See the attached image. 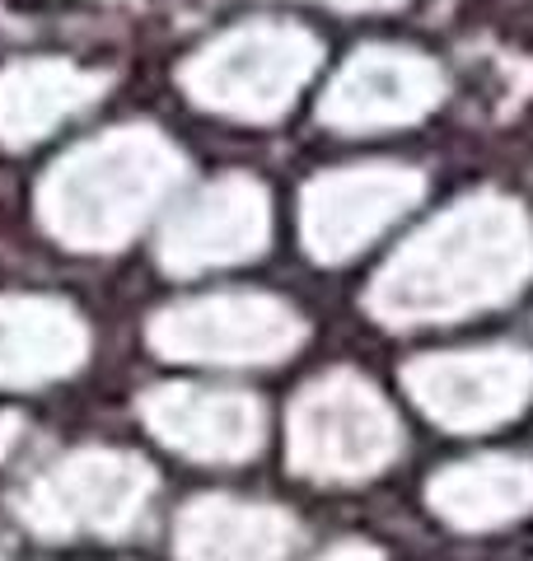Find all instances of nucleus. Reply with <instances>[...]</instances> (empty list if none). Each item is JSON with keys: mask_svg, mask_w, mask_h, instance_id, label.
Segmentation results:
<instances>
[{"mask_svg": "<svg viewBox=\"0 0 533 561\" xmlns=\"http://www.w3.org/2000/svg\"><path fill=\"white\" fill-rule=\"evenodd\" d=\"M529 230L514 206H458L394 262L388 300L412 319H454L506 300L529 272Z\"/></svg>", "mask_w": 533, "mask_h": 561, "instance_id": "nucleus-1", "label": "nucleus"}, {"mask_svg": "<svg viewBox=\"0 0 533 561\" xmlns=\"http://www.w3.org/2000/svg\"><path fill=\"white\" fill-rule=\"evenodd\" d=\"M533 383V365L520 351H458V356L421 360L412 370V389L426 412L454 431H483L506 421L524 402Z\"/></svg>", "mask_w": 533, "mask_h": 561, "instance_id": "nucleus-2", "label": "nucleus"}, {"mask_svg": "<svg viewBox=\"0 0 533 561\" xmlns=\"http://www.w3.org/2000/svg\"><path fill=\"white\" fill-rule=\"evenodd\" d=\"M431 501L440 515L468 529H487L510 515H520L533 501V472L514 459H483V463H458L454 472L431 486Z\"/></svg>", "mask_w": 533, "mask_h": 561, "instance_id": "nucleus-3", "label": "nucleus"}, {"mask_svg": "<svg viewBox=\"0 0 533 561\" xmlns=\"http://www.w3.org/2000/svg\"><path fill=\"white\" fill-rule=\"evenodd\" d=\"M361 122H407L426 113L440 94V76L417 57H375L355 66L347 84Z\"/></svg>", "mask_w": 533, "mask_h": 561, "instance_id": "nucleus-4", "label": "nucleus"}]
</instances>
